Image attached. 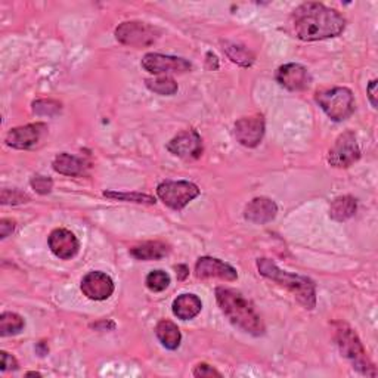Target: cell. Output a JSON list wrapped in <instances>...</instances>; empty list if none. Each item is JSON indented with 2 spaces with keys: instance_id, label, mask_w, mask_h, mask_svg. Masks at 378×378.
Wrapping results in <instances>:
<instances>
[{
  "instance_id": "obj_1",
  "label": "cell",
  "mask_w": 378,
  "mask_h": 378,
  "mask_svg": "<svg viewBox=\"0 0 378 378\" xmlns=\"http://www.w3.org/2000/svg\"><path fill=\"white\" fill-rule=\"evenodd\" d=\"M292 29L303 42L337 38L346 29L345 17L336 9L322 3L308 2L296 8L292 14Z\"/></svg>"
},
{
  "instance_id": "obj_2",
  "label": "cell",
  "mask_w": 378,
  "mask_h": 378,
  "mask_svg": "<svg viewBox=\"0 0 378 378\" xmlns=\"http://www.w3.org/2000/svg\"><path fill=\"white\" fill-rule=\"evenodd\" d=\"M216 300L226 318L235 326L251 336L265 334V324L259 313L255 312L247 299H244L241 292L225 287H217Z\"/></svg>"
},
{
  "instance_id": "obj_3",
  "label": "cell",
  "mask_w": 378,
  "mask_h": 378,
  "mask_svg": "<svg viewBox=\"0 0 378 378\" xmlns=\"http://www.w3.org/2000/svg\"><path fill=\"white\" fill-rule=\"evenodd\" d=\"M258 269L265 278L291 291L306 309L312 310L316 306V288L312 279L279 269L276 263L269 259H259Z\"/></svg>"
},
{
  "instance_id": "obj_4",
  "label": "cell",
  "mask_w": 378,
  "mask_h": 378,
  "mask_svg": "<svg viewBox=\"0 0 378 378\" xmlns=\"http://www.w3.org/2000/svg\"><path fill=\"white\" fill-rule=\"evenodd\" d=\"M336 341H337V346L341 352V355L347 358L353 363V368L358 370L363 375H370V377L377 375L374 363L370 361L358 334L353 331L347 324H343V322L337 324Z\"/></svg>"
},
{
  "instance_id": "obj_5",
  "label": "cell",
  "mask_w": 378,
  "mask_h": 378,
  "mask_svg": "<svg viewBox=\"0 0 378 378\" xmlns=\"http://www.w3.org/2000/svg\"><path fill=\"white\" fill-rule=\"evenodd\" d=\"M325 114L334 121H343L355 113V96L347 88L321 90L315 96Z\"/></svg>"
},
{
  "instance_id": "obj_6",
  "label": "cell",
  "mask_w": 378,
  "mask_h": 378,
  "mask_svg": "<svg viewBox=\"0 0 378 378\" xmlns=\"http://www.w3.org/2000/svg\"><path fill=\"white\" fill-rule=\"evenodd\" d=\"M157 195L167 207L182 210L200 195V188L188 180H166L157 187Z\"/></svg>"
},
{
  "instance_id": "obj_7",
  "label": "cell",
  "mask_w": 378,
  "mask_h": 378,
  "mask_svg": "<svg viewBox=\"0 0 378 378\" xmlns=\"http://www.w3.org/2000/svg\"><path fill=\"white\" fill-rule=\"evenodd\" d=\"M160 29L142 21H126L116 29V39L132 47L151 46L160 39Z\"/></svg>"
},
{
  "instance_id": "obj_8",
  "label": "cell",
  "mask_w": 378,
  "mask_h": 378,
  "mask_svg": "<svg viewBox=\"0 0 378 378\" xmlns=\"http://www.w3.org/2000/svg\"><path fill=\"white\" fill-rule=\"evenodd\" d=\"M361 158V150L353 132H345L337 138L328 154V163L338 168L350 167Z\"/></svg>"
},
{
  "instance_id": "obj_9",
  "label": "cell",
  "mask_w": 378,
  "mask_h": 378,
  "mask_svg": "<svg viewBox=\"0 0 378 378\" xmlns=\"http://www.w3.org/2000/svg\"><path fill=\"white\" fill-rule=\"evenodd\" d=\"M142 67L151 74H166V72H187L192 68L189 61L163 54H146L142 59Z\"/></svg>"
},
{
  "instance_id": "obj_10",
  "label": "cell",
  "mask_w": 378,
  "mask_h": 378,
  "mask_svg": "<svg viewBox=\"0 0 378 378\" xmlns=\"http://www.w3.org/2000/svg\"><path fill=\"white\" fill-rule=\"evenodd\" d=\"M167 150L184 160H195L203 152V141L195 130H184L167 143Z\"/></svg>"
},
{
  "instance_id": "obj_11",
  "label": "cell",
  "mask_w": 378,
  "mask_h": 378,
  "mask_svg": "<svg viewBox=\"0 0 378 378\" xmlns=\"http://www.w3.org/2000/svg\"><path fill=\"white\" fill-rule=\"evenodd\" d=\"M263 135L265 120L262 116L242 117L235 123V138L247 148H255L262 142Z\"/></svg>"
},
{
  "instance_id": "obj_12",
  "label": "cell",
  "mask_w": 378,
  "mask_h": 378,
  "mask_svg": "<svg viewBox=\"0 0 378 378\" xmlns=\"http://www.w3.org/2000/svg\"><path fill=\"white\" fill-rule=\"evenodd\" d=\"M81 291L88 299L102 301L113 296L114 283L107 274L93 271L81 279Z\"/></svg>"
},
{
  "instance_id": "obj_13",
  "label": "cell",
  "mask_w": 378,
  "mask_h": 378,
  "mask_svg": "<svg viewBox=\"0 0 378 378\" xmlns=\"http://www.w3.org/2000/svg\"><path fill=\"white\" fill-rule=\"evenodd\" d=\"M276 80L283 88L291 92L306 90L312 83V77L309 74L308 68H304L300 64H292V63L278 68Z\"/></svg>"
},
{
  "instance_id": "obj_14",
  "label": "cell",
  "mask_w": 378,
  "mask_h": 378,
  "mask_svg": "<svg viewBox=\"0 0 378 378\" xmlns=\"http://www.w3.org/2000/svg\"><path fill=\"white\" fill-rule=\"evenodd\" d=\"M49 249H51L58 259L68 260L79 253L80 244L71 230L59 228L52 230L51 235H49Z\"/></svg>"
},
{
  "instance_id": "obj_15",
  "label": "cell",
  "mask_w": 378,
  "mask_h": 378,
  "mask_svg": "<svg viewBox=\"0 0 378 378\" xmlns=\"http://www.w3.org/2000/svg\"><path fill=\"white\" fill-rule=\"evenodd\" d=\"M47 127L43 123L15 127L6 135V143L15 150H30L34 145L39 143Z\"/></svg>"
},
{
  "instance_id": "obj_16",
  "label": "cell",
  "mask_w": 378,
  "mask_h": 378,
  "mask_svg": "<svg viewBox=\"0 0 378 378\" xmlns=\"http://www.w3.org/2000/svg\"><path fill=\"white\" fill-rule=\"evenodd\" d=\"M195 275L201 279L219 278L223 281H235L238 278V274L233 266L214 258L198 259L197 265H195Z\"/></svg>"
},
{
  "instance_id": "obj_17",
  "label": "cell",
  "mask_w": 378,
  "mask_h": 378,
  "mask_svg": "<svg viewBox=\"0 0 378 378\" xmlns=\"http://www.w3.org/2000/svg\"><path fill=\"white\" fill-rule=\"evenodd\" d=\"M276 213L278 207L275 201L266 197H258L247 204L244 216H246L249 222H253L255 225H265L272 222L276 217Z\"/></svg>"
},
{
  "instance_id": "obj_18",
  "label": "cell",
  "mask_w": 378,
  "mask_h": 378,
  "mask_svg": "<svg viewBox=\"0 0 378 378\" xmlns=\"http://www.w3.org/2000/svg\"><path fill=\"white\" fill-rule=\"evenodd\" d=\"M203 309V303L195 294H182L173 301V313L182 321L194 320Z\"/></svg>"
},
{
  "instance_id": "obj_19",
  "label": "cell",
  "mask_w": 378,
  "mask_h": 378,
  "mask_svg": "<svg viewBox=\"0 0 378 378\" xmlns=\"http://www.w3.org/2000/svg\"><path fill=\"white\" fill-rule=\"evenodd\" d=\"M170 253V247L162 241H148L130 249V254L138 260H160Z\"/></svg>"
},
{
  "instance_id": "obj_20",
  "label": "cell",
  "mask_w": 378,
  "mask_h": 378,
  "mask_svg": "<svg viewBox=\"0 0 378 378\" xmlns=\"http://www.w3.org/2000/svg\"><path fill=\"white\" fill-rule=\"evenodd\" d=\"M54 170L59 175L81 176L84 173V162L81 158L71 154H59L54 162Z\"/></svg>"
},
{
  "instance_id": "obj_21",
  "label": "cell",
  "mask_w": 378,
  "mask_h": 378,
  "mask_svg": "<svg viewBox=\"0 0 378 378\" xmlns=\"http://www.w3.org/2000/svg\"><path fill=\"white\" fill-rule=\"evenodd\" d=\"M155 334L158 340L162 341V345L168 350H176L180 346V331L176 324L172 321H160L155 326Z\"/></svg>"
},
{
  "instance_id": "obj_22",
  "label": "cell",
  "mask_w": 378,
  "mask_h": 378,
  "mask_svg": "<svg viewBox=\"0 0 378 378\" xmlns=\"http://www.w3.org/2000/svg\"><path fill=\"white\" fill-rule=\"evenodd\" d=\"M356 200L350 195H345V197H338L331 203L330 216L337 222H345L356 213Z\"/></svg>"
},
{
  "instance_id": "obj_23",
  "label": "cell",
  "mask_w": 378,
  "mask_h": 378,
  "mask_svg": "<svg viewBox=\"0 0 378 378\" xmlns=\"http://www.w3.org/2000/svg\"><path fill=\"white\" fill-rule=\"evenodd\" d=\"M223 45V51L229 56V59L233 63H237L242 67H250L254 63V55L249 51L246 46H241L238 43H229L225 42Z\"/></svg>"
},
{
  "instance_id": "obj_24",
  "label": "cell",
  "mask_w": 378,
  "mask_h": 378,
  "mask_svg": "<svg viewBox=\"0 0 378 378\" xmlns=\"http://www.w3.org/2000/svg\"><path fill=\"white\" fill-rule=\"evenodd\" d=\"M24 325H26V322H24L22 316H19L18 313L5 312L0 316V334H2V337L15 336L21 333L24 330Z\"/></svg>"
},
{
  "instance_id": "obj_25",
  "label": "cell",
  "mask_w": 378,
  "mask_h": 378,
  "mask_svg": "<svg viewBox=\"0 0 378 378\" xmlns=\"http://www.w3.org/2000/svg\"><path fill=\"white\" fill-rule=\"evenodd\" d=\"M146 88L152 90L154 93H158V95L172 96L178 92V83L173 77L160 76V77L146 80Z\"/></svg>"
},
{
  "instance_id": "obj_26",
  "label": "cell",
  "mask_w": 378,
  "mask_h": 378,
  "mask_svg": "<svg viewBox=\"0 0 378 378\" xmlns=\"http://www.w3.org/2000/svg\"><path fill=\"white\" fill-rule=\"evenodd\" d=\"M148 290L154 292H162L170 285V276L164 271H152L145 281Z\"/></svg>"
},
{
  "instance_id": "obj_27",
  "label": "cell",
  "mask_w": 378,
  "mask_h": 378,
  "mask_svg": "<svg viewBox=\"0 0 378 378\" xmlns=\"http://www.w3.org/2000/svg\"><path fill=\"white\" fill-rule=\"evenodd\" d=\"M105 197L114 198V200H123V201H132V203H142V204H155V200L150 195L143 194H125V192H104Z\"/></svg>"
},
{
  "instance_id": "obj_28",
  "label": "cell",
  "mask_w": 378,
  "mask_h": 378,
  "mask_svg": "<svg viewBox=\"0 0 378 378\" xmlns=\"http://www.w3.org/2000/svg\"><path fill=\"white\" fill-rule=\"evenodd\" d=\"M33 111L39 116H55L61 111V104L52 100H39L33 104Z\"/></svg>"
},
{
  "instance_id": "obj_29",
  "label": "cell",
  "mask_w": 378,
  "mask_h": 378,
  "mask_svg": "<svg viewBox=\"0 0 378 378\" xmlns=\"http://www.w3.org/2000/svg\"><path fill=\"white\" fill-rule=\"evenodd\" d=\"M30 185L31 188L40 194V195H46L52 191L54 188V182L51 178H46V176H34L31 180H30Z\"/></svg>"
},
{
  "instance_id": "obj_30",
  "label": "cell",
  "mask_w": 378,
  "mask_h": 378,
  "mask_svg": "<svg viewBox=\"0 0 378 378\" xmlns=\"http://www.w3.org/2000/svg\"><path fill=\"white\" fill-rule=\"evenodd\" d=\"M30 198H29V195H26L24 192L18 191V189H3L2 191V204H12V205H15V204H22V203H27Z\"/></svg>"
},
{
  "instance_id": "obj_31",
  "label": "cell",
  "mask_w": 378,
  "mask_h": 378,
  "mask_svg": "<svg viewBox=\"0 0 378 378\" xmlns=\"http://www.w3.org/2000/svg\"><path fill=\"white\" fill-rule=\"evenodd\" d=\"M194 377H222V374L210 367V365L198 363L194 370Z\"/></svg>"
},
{
  "instance_id": "obj_32",
  "label": "cell",
  "mask_w": 378,
  "mask_h": 378,
  "mask_svg": "<svg viewBox=\"0 0 378 378\" xmlns=\"http://www.w3.org/2000/svg\"><path fill=\"white\" fill-rule=\"evenodd\" d=\"M0 370H2L3 372L18 370L17 359L14 356H12V355H9V353L2 352V367H0Z\"/></svg>"
},
{
  "instance_id": "obj_33",
  "label": "cell",
  "mask_w": 378,
  "mask_h": 378,
  "mask_svg": "<svg viewBox=\"0 0 378 378\" xmlns=\"http://www.w3.org/2000/svg\"><path fill=\"white\" fill-rule=\"evenodd\" d=\"M15 230V221L12 219H2L0 221V238L5 239Z\"/></svg>"
},
{
  "instance_id": "obj_34",
  "label": "cell",
  "mask_w": 378,
  "mask_h": 378,
  "mask_svg": "<svg viewBox=\"0 0 378 378\" xmlns=\"http://www.w3.org/2000/svg\"><path fill=\"white\" fill-rule=\"evenodd\" d=\"M368 97L374 108H377V80H371L368 84Z\"/></svg>"
},
{
  "instance_id": "obj_35",
  "label": "cell",
  "mask_w": 378,
  "mask_h": 378,
  "mask_svg": "<svg viewBox=\"0 0 378 378\" xmlns=\"http://www.w3.org/2000/svg\"><path fill=\"white\" fill-rule=\"evenodd\" d=\"M176 271L179 272V279H185L187 276H188V274H189V271H188V267L185 266V265H179L178 267H176Z\"/></svg>"
},
{
  "instance_id": "obj_36",
  "label": "cell",
  "mask_w": 378,
  "mask_h": 378,
  "mask_svg": "<svg viewBox=\"0 0 378 378\" xmlns=\"http://www.w3.org/2000/svg\"><path fill=\"white\" fill-rule=\"evenodd\" d=\"M27 375H38V377H40V374H39V372H29Z\"/></svg>"
}]
</instances>
